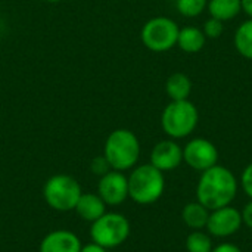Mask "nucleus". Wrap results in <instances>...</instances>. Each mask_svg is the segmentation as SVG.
<instances>
[{"label": "nucleus", "instance_id": "2eb2a0df", "mask_svg": "<svg viewBox=\"0 0 252 252\" xmlns=\"http://www.w3.org/2000/svg\"><path fill=\"white\" fill-rule=\"evenodd\" d=\"M165 92L171 100H185L192 92V81L183 72H174L167 78Z\"/></svg>", "mask_w": 252, "mask_h": 252}, {"label": "nucleus", "instance_id": "f03ea898", "mask_svg": "<svg viewBox=\"0 0 252 252\" xmlns=\"http://www.w3.org/2000/svg\"><path fill=\"white\" fill-rule=\"evenodd\" d=\"M103 157L112 170L127 171L140 158V142L131 130L117 128L105 140Z\"/></svg>", "mask_w": 252, "mask_h": 252}, {"label": "nucleus", "instance_id": "aec40b11", "mask_svg": "<svg viewBox=\"0 0 252 252\" xmlns=\"http://www.w3.org/2000/svg\"><path fill=\"white\" fill-rule=\"evenodd\" d=\"M207 0H177V10L186 18L199 16L207 9Z\"/></svg>", "mask_w": 252, "mask_h": 252}, {"label": "nucleus", "instance_id": "bb28decb", "mask_svg": "<svg viewBox=\"0 0 252 252\" xmlns=\"http://www.w3.org/2000/svg\"><path fill=\"white\" fill-rule=\"evenodd\" d=\"M241 4H242V10L252 18V0H241Z\"/></svg>", "mask_w": 252, "mask_h": 252}, {"label": "nucleus", "instance_id": "6e6552de", "mask_svg": "<svg viewBox=\"0 0 252 252\" xmlns=\"http://www.w3.org/2000/svg\"><path fill=\"white\" fill-rule=\"evenodd\" d=\"M183 161L196 171H205L219 161V151L216 145L207 139L196 137L183 148Z\"/></svg>", "mask_w": 252, "mask_h": 252}, {"label": "nucleus", "instance_id": "1a4fd4ad", "mask_svg": "<svg viewBox=\"0 0 252 252\" xmlns=\"http://www.w3.org/2000/svg\"><path fill=\"white\" fill-rule=\"evenodd\" d=\"M97 195L106 205H120L128 198V179L123 171L109 170L99 179Z\"/></svg>", "mask_w": 252, "mask_h": 252}, {"label": "nucleus", "instance_id": "393cba45", "mask_svg": "<svg viewBox=\"0 0 252 252\" xmlns=\"http://www.w3.org/2000/svg\"><path fill=\"white\" fill-rule=\"evenodd\" d=\"M211 252H242L236 245H233V244H221V245H219V247H216V248H213V251Z\"/></svg>", "mask_w": 252, "mask_h": 252}, {"label": "nucleus", "instance_id": "9d476101", "mask_svg": "<svg viewBox=\"0 0 252 252\" xmlns=\"http://www.w3.org/2000/svg\"><path fill=\"white\" fill-rule=\"evenodd\" d=\"M242 226V214L235 207H223L210 213L207 229L213 236L229 238L235 235Z\"/></svg>", "mask_w": 252, "mask_h": 252}, {"label": "nucleus", "instance_id": "a878e982", "mask_svg": "<svg viewBox=\"0 0 252 252\" xmlns=\"http://www.w3.org/2000/svg\"><path fill=\"white\" fill-rule=\"evenodd\" d=\"M80 252H108V250L97 245V244H94V242H92V244H87V245L81 247Z\"/></svg>", "mask_w": 252, "mask_h": 252}, {"label": "nucleus", "instance_id": "20e7f679", "mask_svg": "<svg viewBox=\"0 0 252 252\" xmlns=\"http://www.w3.org/2000/svg\"><path fill=\"white\" fill-rule=\"evenodd\" d=\"M199 121L196 106L185 100H171L162 111L161 126L167 136L171 139H183L193 133Z\"/></svg>", "mask_w": 252, "mask_h": 252}, {"label": "nucleus", "instance_id": "f8f14e48", "mask_svg": "<svg viewBox=\"0 0 252 252\" xmlns=\"http://www.w3.org/2000/svg\"><path fill=\"white\" fill-rule=\"evenodd\" d=\"M80 238L65 229L49 232L40 242V252H80Z\"/></svg>", "mask_w": 252, "mask_h": 252}, {"label": "nucleus", "instance_id": "dca6fc26", "mask_svg": "<svg viewBox=\"0 0 252 252\" xmlns=\"http://www.w3.org/2000/svg\"><path fill=\"white\" fill-rule=\"evenodd\" d=\"M182 219L185 224L193 230H201L207 227L208 219H210V210H207L201 202H189L183 211H182Z\"/></svg>", "mask_w": 252, "mask_h": 252}, {"label": "nucleus", "instance_id": "4be33fe9", "mask_svg": "<svg viewBox=\"0 0 252 252\" xmlns=\"http://www.w3.org/2000/svg\"><path fill=\"white\" fill-rule=\"evenodd\" d=\"M90 170H92V173L93 174H96V176H103V174H106L109 170H112L111 168V165L108 164V161H106V158L102 155V157H96L93 161H92V164H90Z\"/></svg>", "mask_w": 252, "mask_h": 252}, {"label": "nucleus", "instance_id": "6ab92c4d", "mask_svg": "<svg viewBox=\"0 0 252 252\" xmlns=\"http://www.w3.org/2000/svg\"><path fill=\"white\" fill-rule=\"evenodd\" d=\"M186 250L188 252H211L213 251L211 238L201 230H195L186 239Z\"/></svg>", "mask_w": 252, "mask_h": 252}, {"label": "nucleus", "instance_id": "ddd939ff", "mask_svg": "<svg viewBox=\"0 0 252 252\" xmlns=\"http://www.w3.org/2000/svg\"><path fill=\"white\" fill-rule=\"evenodd\" d=\"M74 211L81 220L93 223L106 213V204L97 193L87 192V193H81Z\"/></svg>", "mask_w": 252, "mask_h": 252}, {"label": "nucleus", "instance_id": "412c9836", "mask_svg": "<svg viewBox=\"0 0 252 252\" xmlns=\"http://www.w3.org/2000/svg\"><path fill=\"white\" fill-rule=\"evenodd\" d=\"M204 34L207 38H219L224 31V24L216 18H210L204 24Z\"/></svg>", "mask_w": 252, "mask_h": 252}, {"label": "nucleus", "instance_id": "4468645a", "mask_svg": "<svg viewBox=\"0 0 252 252\" xmlns=\"http://www.w3.org/2000/svg\"><path fill=\"white\" fill-rule=\"evenodd\" d=\"M207 37L202 30L196 27H185L179 31L177 44L186 53H198L204 49Z\"/></svg>", "mask_w": 252, "mask_h": 252}, {"label": "nucleus", "instance_id": "cd10ccee", "mask_svg": "<svg viewBox=\"0 0 252 252\" xmlns=\"http://www.w3.org/2000/svg\"><path fill=\"white\" fill-rule=\"evenodd\" d=\"M44 1H47V3H58V1H62V0H44Z\"/></svg>", "mask_w": 252, "mask_h": 252}, {"label": "nucleus", "instance_id": "f257e3e1", "mask_svg": "<svg viewBox=\"0 0 252 252\" xmlns=\"http://www.w3.org/2000/svg\"><path fill=\"white\" fill-rule=\"evenodd\" d=\"M236 193L238 180L229 168L214 165L202 171L196 186V198L207 210L214 211L230 205Z\"/></svg>", "mask_w": 252, "mask_h": 252}, {"label": "nucleus", "instance_id": "423d86ee", "mask_svg": "<svg viewBox=\"0 0 252 252\" xmlns=\"http://www.w3.org/2000/svg\"><path fill=\"white\" fill-rule=\"evenodd\" d=\"M130 221L120 213H105L100 219L92 223V242L111 250L123 245L130 236Z\"/></svg>", "mask_w": 252, "mask_h": 252}, {"label": "nucleus", "instance_id": "7ed1b4c3", "mask_svg": "<svg viewBox=\"0 0 252 252\" xmlns=\"http://www.w3.org/2000/svg\"><path fill=\"white\" fill-rule=\"evenodd\" d=\"M128 179V198L136 204L149 205L157 202L165 189L164 173L155 168L152 164H143L136 167Z\"/></svg>", "mask_w": 252, "mask_h": 252}, {"label": "nucleus", "instance_id": "a211bd4d", "mask_svg": "<svg viewBox=\"0 0 252 252\" xmlns=\"http://www.w3.org/2000/svg\"><path fill=\"white\" fill-rule=\"evenodd\" d=\"M235 47L239 55L252 61V18L245 21L235 32Z\"/></svg>", "mask_w": 252, "mask_h": 252}, {"label": "nucleus", "instance_id": "9b49d317", "mask_svg": "<svg viewBox=\"0 0 252 252\" xmlns=\"http://www.w3.org/2000/svg\"><path fill=\"white\" fill-rule=\"evenodd\" d=\"M183 161V149L173 139L158 142L151 152V164L159 171L176 170Z\"/></svg>", "mask_w": 252, "mask_h": 252}, {"label": "nucleus", "instance_id": "f3484780", "mask_svg": "<svg viewBox=\"0 0 252 252\" xmlns=\"http://www.w3.org/2000/svg\"><path fill=\"white\" fill-rule=\"evenodd\" d=\"M207 7L211 18H216L221 22L236 18L242 10L241 0H210Z\"/></svg>", "mask_w": 252, "mask_h": 252}, {"label": "nucleus", "instance_id": "39448f33", "mask_svg": "<svg viewBox=\"0 0 252 252\" xmlns=\"http://www.w3.org/2000/svg\"><path fill=\"white\" fill-rule=\"evenodd\" d=\"M83 190L77 179L68 174H55L46 180L43 186V198L46 204L59 213L72 211Z\"/></svg>", "mask_w": 252, "mask_h": 252}, {"label": "nucleus", "instance_id": "0eeeda50", "mask_svg": "<svg viewBox=\"0 0 252 252\" xmlns=\"http://www.w3.org/2000/svg\"><path fill=\"white\" fill-rule=\"evenodd\" d=\"M179 31V25L171 18L155 16L143 25L140 31V38L145 47L152 52L162 53L177 44Z\"/></svg>", "mask_w": 252, "mask_h": 252}, {"label": "nucleus", "instance_id": "5701e85b", "mask_svg": "<svg viewBox=\"0 0 252 252\" xmlns=\"http://www.w3.org/2000/svg\"><path fill=\"white\" fill-rule=\"evenodd\" d=\"M241 183H242V189L244 192L252 199V162L250 165L245 167V170L242 171V177H241Z\"/></svg>", "mask_w": 252, "mask_h": 252}, {"label": "nucleus", "instance_id": "b1692460", "mask_svg": "<svg viewBox=\"0 0 252 252\" xmlns=\"http://www.w3.org/2000/svg\"><path fill=\"white\" fill-rule=\"evenodd\" d=\"M241 214H242V223L252 229V199L244 207Z\"/></svg>", "mask_w": 252, "mask_h": 252}]
</instances>
